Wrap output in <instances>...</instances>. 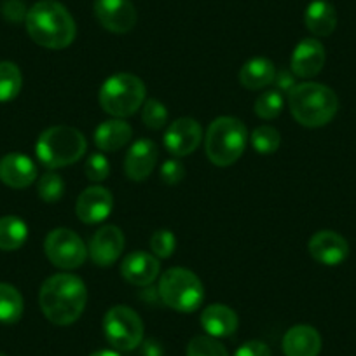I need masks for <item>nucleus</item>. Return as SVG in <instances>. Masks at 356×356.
<instances>
[{
	"instance_id": "nucleus-17",
	"label": "nucleus",
	"mask_w": 356,
	"mask_h": 356,
	"mask_svg": "<svg viewBox=\"0 0 356 356\" xmlns=\"http://www.w3.org/2000/svg\"><path fill=\"white\" fill-rule=\"evenodd\" d=\"M37 178V166L29 156L11 152L0 159V182L11 189H26Z\"/></svg>"
},
{
	"instance_id": "nucleus-9",
	"label": "nucleus",
	"mask_w": 356,
	"mask_h": 356,
	"mask_svg": "<svg viewBox=\"0 0 356 356\" xmlns=\"http://www.w3.org/2000/svg\"><path fill=\"white\" fill-rule=\"evenodd\" d=\"M44 252H46L49 262L58 269L72 271L86 262L88 246L84 245L77 232L60 227L47 234L46 241H44Z\"/></svg>"
},
{
	"instance_id": "nucleus-1",
	"label": "nucleus",
	"mask_w": 356,
	"mask_h": 356,
	"mask_svg": "<svg viewBox=\"0 0 356 356\" xmlns=\"http://www.w3.org/2000/svg\"><path fill=\"white\" fill-rule=\"evenodd\" d=\"M88 289L79 276L58 273L42 283L39 304L44 316L58 327L75 323L84 313Z\"/></svg>"
},
{
	"instance_id": "nucleus-11",
	"label": "nucleus",
	"mask_w": 356,
	"mask_h": 356,
	"mask_svg": "<svg viewBox=\"0 0 356 356\" xmlns=\"http://www.w3.org/2000/svg\"><path fill=\"white\" fill-rule=\"evenodd\" d=\"M203 128L193 118H182L171 122L164 131V147L175 157H186L200 147Z\"/></svg>"
},
{
	"instance_id": "nucleus-39",
	"label": "nucleus",
	"mask_w": 356,
	"mask_h": 356,
	"mask_svg": "<svg viewBox=\"0 0 356 356\" xmlns=\"http://www.w3.org/2000/svg\"><path fill=\"white\" fill-rule=\"evenodd\" d=\"M89 356H121V355H119L118 351H111V349H102V351H97Z\"/></svg>"
},
{
	"instance_id": "nucleus-10",
	"label": "nucleus",
	"mask_w": 356,
	"mask_h": 356,
	"mask_svg": "<svg viewBox=\"0 0 356 356\" xmlns=\"http://www.w3.org/2000/svg\"><path fill=\"white\" fill-rule=\"evenodd\" d=\"M95 16L105 30L112 33H128L138 22L135 6L129 0H95Z\"/></svg>"
},
{
	"instance_id": "nucleus-4",
	"label": "nucleus",
	"mask_w": 356,
	"mask_h": 356,
	"mask_svg": "<svg viewBox=\"0 0 356 356\" xmlns=\"http://www.w3.org/2000/svg\"><path fill=\"white\" fill-rule=\"evenodd\" d=\"M248 143V129L239 119L231 115L217 118L208 126L204 150L211 164L227 168L243 156Z\"/></svg>"
},
{
	"instance_id": "nucleus-35",
	"label": "nucleus",
	"mask_w": 356,
	"mask_h": 356,
	"mask_svg": "<svg viewBox=\"0 0 356 356\" xmlns=\"http://www.w3.org/2000/svg\"><path fill=\"white\" fill-rule=\"evenodd\" d=\"M26 8L22 0H6L4 6H2V15L6 16L8 22L19 23L23 19H26Z\"/></svg>"
},
{
	"instance_id": "nucleus-27",
	"label": "nucleus",
	"mask_w": 356,
	"mask_h": 356,
	"mask_svg": "<svg viewBox=\"0 0 356 356\" xmlns=\"http://www.w3.org/2000/svg\"><path fill=\"white\" fill-rule=\"evenodd\" d=\"M283 108H285V98L278 89L266 91L255 100V114L266 121H273V119L278 118Z\"/></svg>"
},
{
	"instance_id": "nucleus-32",
	"label": "nucleus",
	"mask_w": 356,
	"mask_h": 356,
	"mask_svg": "<svg viewBox=\"0 0 356 356\" xmlns=\"http://www.w3.org/2000/svg\"><path fill=\"white\" fill-rule=\"evenodd\" d=\"M175 246H177V238L168 229H159L150 238V252L157 259H168L173 255Z\"/></svg>"
},
{
	"instance_id": "nucleus-12",
	"label": "nucleus",
	"mask_w": 356,
	"mask_h": 356,
	"mask_svg": "<svg viewBox=\"0 0 356 356\" xmlns=\"http://www.w3.org/2000/svg\"><path fill=\"white\" fill-rule=\"evenodd\" d=\"M112 208H114V197L111 191L102 186H91L77 197L75 215L84 224H100L111 217Z\"/></svg>"
},
{
	"instance_id": "nucleus-2",
	"label": "nucleus",
	"mask_w": 356,
	"mask_h": 356,
	"mask_svg": "<svg viewBox=\"0 0 356 356\" xmlns=\"http://www.w3.org/2000/svg\"><path fill=\"white\" fill-rule=\"evenodd\" d=\"M26 32L46 49L60 51L70 46L77 33L74 18L56 0H40L26 13Z\"/></svg>"
},
{
	"instance_id": "nucleus-33",
	"label": "nucleus",
	"mask_w": 356,
	"mask_h": 356,
	"mask_svg": "<svg viewBox=\"0 0 356 356\" xmlns=\"http://www.w3.org/2000/svg\"><path fill=\"white\" fill-rule=\"evenodd\" d=\"M86 177L91 180V182H104L107 180L108 175H111V163H108L107 157L102 152L91 154L86 161Z\"/></svg>"
},
{
	"instance_id": "nucleus-22",
	"label": "nucleus",
	"mask_w": 356,
	"mask_h": 356,
	"mask_svg": "<svg viewBox=\"0 0 356 356\" xmlns=\"http://www.w3.org/2000/svg\"><path fill=\"white\" fill-rule=\"evenodd\" d=\"M307 30L316 37H328L337 26V13L328 0H313L304 13Z\"/></svg>"
},
{
	"instance_id": "nucleus-38",
	"label": "nucleus",
	"mask_w": 356,
	"mask_h": 356,
	"mask_svg": "<svg viewBox=\"0 0 356 356\" xmlns=\"http://www.w3.org/2000/svg\"><path fill=\"white\" fill-rule=\"evenodd\" d=\"M143 356H163V348L159 342H156L154 339L147 341L143 346Z\"/></svg>"
},
{
	"instance_id": "nucleus-5",
	"label": "nucleus",
	"mask_w": 356,
	"mask_h": 356,
	"mask_svg": "<svg viewBox=\"0 0 356 356\" xmlns=\"http://www.w3.org/2000/svg\"><path fill=\"white\" fill-rule=\"evenodd\" d=\"M86 150V136L77 128L65 124L47 128L35 143L37 157L49 170L75 164Z\"/></svg>"
},
{
	"instance_id": "nucleus-36",
	"label": "nucleus",
	"mask_w": 356,
	"mask_h": 356,
	"mask_svg": "<svg viewBox=\"0 0 356 356\" xmlns=\"http://www.w3.org/2000/svg\"><path fill=\"white\" fill-rule=\"evenodd\" d=\"M234 356H273V353L266 342L248 341L243 346H239L238 351L234 353Z\"/></svg>"
},
{
	"instance_id": "nucleus-21",
	"label": "nucleus",
	"mask_w": 356,
	"mask_h": 356,
	"mask_svg": "<svg viewBox=\"0 0 356 356\" xmlns=\"http://www.w3.org/2000/svg\"><path fill=\"white\" fill-rule=\"evenodd\" d=\"M133 136V129L124 119H108L95 129V145L102 152H118L128 145Z\"/></svg>"
},
{
	"instance_id": "nucleus-30",
	"label": "nucleus",
	"mask_w": 356,
	"mask_h": 356,
	"mask_svg": "<svg viewBox=\"0 0 356 356\" xmlns=\"http://www.w3.org/2000/svg\"><path fill=\"white\" fill-rule=\"evenodd\" d=\"M187 356H229V353L211 335H197L187 346Z\"/></svg>"
},
{
	"instance_id": "nucleus-31",
	"label": "nucleus",
	"mask_w": 356,
	"mask_h": 356,
	"mask_svg": "<svg viewBox=\"0 0 356 356\" xmlns=\"http://www.w3.org/2000/svg\"><path fill=\"white\" fill-rule=\"evenodd\" d=\"M142 121L150 129H163L168 122V108L156 98L145 100L142 105Z\"/></svg>"
},
{
	"instance_id": "nucleus-24",
	"label": "nucleus",
	"mask_w": 356,
	"mask_h": 356,
	"mask_svg": "<svg viewBox=\"0 0 356 356\" xmlns=\"http://www.w3.org/2000/svg\"><path fill=\"white\" fill-rule=\"evenodd\" d=\"M29 238V225L25 220L15 215L0 218V250L2 252H15L26 243Z\"/></svg>"
},
{
	"instance_id": "nucleus-15",
	"label": "nucleus",
	"mask_w": 356,
	"mask_h": 356,
	"mask_svg": "<svg viewBox=\"0 0 356 356\" xmlns=\"http://www.w3.org/2000/svg\"><path fill=\"white\" fill-rule=\"evenodd\" d=\"M159 159V149L152 140H136L129 147L124 159V173L133 182H143L152 170L156 168Z\"/></svg>"
},
{
	"instance_id": "nucleus-29",
	"label": "nucleus",
	"mask_w": 356,
	"mask_h": 356,
	"mask_svg": "<svg viewBox=\"0 0 356 356\" xmlns=\"http://www.w3.org/2000/svg\"><path fill=\"white\" fill-rule=\"evenodd\" d=\"M65 191V182L63 178L60 177L54 171H47L42 177L39 178V184H37V194H39L40 200L44 203H56L63 197Z\"/></svg>"
},
{
	"instance_id": "nucleus-6",
	"label": "nucleus",
	"mask_w": 356,
	"mask_h": 356,
	"mask_svg": "<svg viewBox=\"0 0 356 356\" xmlns=\"http://www.w3.org/2000/svg\"><path fill=\"white\" fill-rule=\"evenodd\" d=\"M147 89L140 77L133 74H115L111 75L102 84L100 100L102 108L115 119H126L136 114L138 108L145 104Z\"/></svg>"
},
{
	"instance_id": "nucleus-25",
	"label": "nucleus",
	"mask_w": 356,
	"mask_h": 356,
	"mask_svg": "<svg viewBox=\"0 0 356 356\" xmlns=\"http://www.w3.org/2000/svg\"><path fill=\"white\" fill-rule=\"evenodd\" d=\"M23 297L13 285L0 283V323H16L23 314Z\"/></svg>"
},
{
	"instance_id": "nucleus-3",
	"label": "nucleus",
	"mask_w": 356,
	"mask_h": 356,
	"mask_svg": "<svg viewBox=\"0 0 356 356\" xmlns=\"http://www.w3.org/2000/svg\"><path fill=\"white\" fill-rule=\"evenodd\" d=\"M293 119L306 128H321L335 118L339 98L334 89L320 82H300L289 91Z\"/></svg>"
},
{
	"instance_id": "nucleus-37",
	"label": "nucleus",
	"mask_w": 356,
	"mask_h": 356,
	"mask_svg": "<svg viewBox=\"0 0 356 356\" xmlns=\"http://www.w3.org/2000/svg\"><path fill=\"white\" fill-rule=\"evenodd\" d=\"M275 82L280 86V89H285V91H290V89L293 88V77L292 75H289L286 72H276V77H275Z\"/></svg>"
},
{
	"instance_id": "nucleus-19",
	"label": "nucleus",
	"mask_w": 356,
	"mask_h": 356,
	"mask_svg": "<svg viewBox=\"0 0 356 356\" xmlns=\"http://www.w3.org/2000/svg\"><path fill=\"white\" fill-rule=\"evenodd\" d=\"M285 356H318L321 351V335L311 325H296L283 337Z\"/></svg>"
},
{
	"instance_id": "nucleus-13",
	"label": "nucleus",
	"mask_w": 356,
	"mask_h": 356,
	"mask_svg": "<svg viewBox=\"0 0 356 356\" xmlns=\"http://www.w3.org/2000/svg\"><path fill=\"white\" fill-rule=\"evenodd\" d=\"M124 250V234L118 225H104L95 232L88 246V255L97 266L108 267L118 262Z\"/></svg>"
},
{
	"instance_id": "nucleus-28",
	"label": "nucleus",
	"mask_w": 356,
	"mask_h": 356,
	"mask_svg": "<svg viewBox=\"0 0 356 356\" xmlns=\"http://www.w3.org/2000/svg\"><path fill=\"white\" fill-rule=\"evenodd\" d=\"M250 143L253 150L259 154H275L280 149L282 136L280 131L273 126H259L250 135Z\"/></svg>"
},
{
	"instance_id": "nucleus-18",
	"label": "nucleus",
	"mask_w": 356,
	"mask_h": 356,
	"mask_svg": "<svg viewBox=\"0 0 356 356\" xmlns=\"http://www.w3.org/2000/svg\"><path fill=\"white\" fill-rule=\"evenodd\" d=\"M161 273V264L157 257L147 252H133L124 257L121 264V275L128 283L135 286H149L156 282Z\"/></svg>"
},
{
	"instance_id": "nucleus-14",
	"label": "nucleus",
	"mask_w": 356,
	"mask_h": 356,
	"mask_svg": "<svg viewBox=\"0 0 356 356\" xmlns=\"http://www.w3.org/2000/svg\"><path fill=\"white\" fill-rule=\"evenodd\" d=\"M327 54H325L323 44L318 39L307 37L296 46L290 61L292 74L299 79H313L323 68Z\"/></svg>"
},
{
	"instance_id": "nucleus-16",
	"label": "nucleus",
	"mask_w": 356,
	"mask_h": 356,
	"mask_svg": "<svg viewBox=\"0 0 356 356\" xmlns=\"http://www.w3.org/2000/svg\"><path fill=\"white\" fill-rule=\"evenodd\" d=\"M311 257L323 266H339L349 255V245L339 232L320 231L309 239Z\"/></svg>"
},
{
	"instance_id": "nucleus-20",
	"label": "nucleus",
	"mask_w": 356,
	"mask_h": 356,
	"mask_svg": "<svg viewBox=\"0 0 356 356\" xmlns=\"http://www.w3.org/2000/svg\"><path fill=\"white\" fill-rule=\"evenodd\" d=\"M238 314L225 304H210L201 313V327L215 339L231 337L238 330Z\"/></svg>"
},
{
	"instance_id": "nucleus-34",
	"label": "nucleus",
	"mask_w": 356,
	"mask_h": 356,
	"mask_svg": "<svg viewBox=\"0 0 356 356\" xmlns=\"http://www.w3.org/2000/svg\"><path fill=\"white\" fill-rule=\"evenodd\" d=\"M161 180L166 186H177L186 178V168L178 159H168L161 164Z\"/></svg>"
},
{
	"instance_id": "nucleus-23",
	"label": "nucleus",
	"mask_w": 356,
	"mask_h": 356,
	"mask_svg": "<svg viewBox=\"0 0 356 356\" xmlns=\"http://www.w3.org/2000/svg\"><path fill=\"white\" fill-rule=\"evenodd\" d=\"M276 67L271 60L257 56L246 61L239 72V81L250 91H259L275 82Z\"/></svg>"
},
{
	"instance_id": "nucleus-26",
	"label": "nucleus",
	"mask_w": 356,
	"mask_h": 356,
	"mask_svg": "<svg viewBox=\"0 0 356 356\" xmlns=\"http://www.w3.org/2000/svg\"><path fill=\"white\" fill-rule=\"evenodd\" d=\"M23 86L22 70L13 61L0 63V102H11L19 95Z\"/></svg>"
},
{
	"instance_id": "nucleus-40",
	"label": "nucleus",
	"mask_w": 356,
	"mask_h": 356,
	"mask_svg": "<svg viewBox=\"0 0 356 356\" xmlns=\"http://www.w3.org/2000/svg\"><path fill=\"white\" fill-rule=\"evenodd\" d=\"M0 356H6V355H0Z\"/></svg>"
},
{
	"instance_id": "nucleus-7",
	"label": "nucleus",
	"mask_w": 356,
	"mask_h": 356,
	"mask_svg": "<svg viewBox=\"0 0 356 356\" xmlns=\"http://www.w3.org/2000/svg\"><path fill=\"white\" fill-rule=\"evenodd\" d=\"M161 300L180 313H194L204 300V286L196 273L184 267H171L159 278Z\"/></svg>"
},
{
	"instance_id": "nucleus-8",
	"label": "nucleus",
	"mask_w": 356,
	"mask_h": 356,
	"mask_svg": "<svg viewBox=\"0 0 356 356\" xmlns=\"http://www.w3.org/2000/svg\"><path fill=\"white\" fill-rule=\"evenodd\" d=\"M104 332L115 349L133 351L143 341V321L131 307L114 306L105 314Z\"/></svg>"
}]
</instances>
